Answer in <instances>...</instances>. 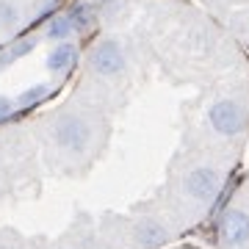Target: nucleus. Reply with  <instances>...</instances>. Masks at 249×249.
<instances>
[{
  "instance_id": "obj_1",
  "label": "nucleus",
  "mask_w": 249,
  "mask_h": 249,
  "mask_svg": "<svg viewBox=\"0 0 249 249\" xmlns=\"http://www.w3.org/2000/svg\"><path fill=\"white\" fill-rule=\"evenodd\" d=\"M53 136H55V142L70 152H86V147H89V142H91L89 124H86V119L78 116V114H61L58 116L55 124H53Z\"/></svg>"
},
{
  "instance_id": "obj_2",
  "label": "nucleus",
  "mask_w": 249,
  "mask_h": 249,
  "mask_svg": "<svg viewBox=\"0 0 249 249\" xmlns=\"http://www.w3.org/2000/svg\"><path fill=\"white\" fill-rule=\"evenodd\" d=\"M208 119H211L216 133L222 136H235L244 127V114H241V106L235 100H216L208 111Z\"/></svg>"
},
{
  "instance_id": "obj_3",
  "label": "nucleus",
  "mask_w": 249,
  "mask_h": 249,
  "mask_svg": "<svg viewBox=\"0 0 249 249\" xmlns=\"http://www.w3.org/2000/svg\"><path fill=\"white\" fill-rule=\"evenodd\" d=\"M124 53L122 47H119V42H114V39H106V42H100L97 47H94V53H91V67H94V72L97 75H106V78H111V75H119V72L124 70Z\"/></svg>"
},
{
  "instance_id": "obj_4",
  "label": "nucleus",
  "mask_w": 249,
  "mask_h": 249,
  "mask_svg": "<svg viewBox=\"0 0 249 249\" xmlns=\"http://www.w3.org/2000/svg\"><path fill=\"white\" fill-rule=\"evenodd\" d=\"M219 186H222V178L211 166H199L186 178V194L194 196V199H202V202L213 199L219 194Z\"/></svg>"
},
{
  "instance_id": "obj_5",
  "label": "nucleus",
  "mask_w": 249,
  "mask_h": 249,
  "mask_svg": "<svg viewBox=\"0 0 249 249\" xmlns=\"http://www.w3.org/2000/svg\"><path fill=\"white\" fill-rule=\"evenodd\" d=\"M219 235L227 247H247L249 244V216L238 208H232L219 222Z\"/></svg>"
},
{
  "instance_id": "obj_6",
  "label": "nucleus",
  "mask_w": 249,
  "mask_h": 249,
  "mask_svg": "<svg viewBox=\"0 0 249 249\" xmlns=\"http://www.w3.org/2000/svg\"><path fill=\"white\" fill-rule=\"evenodd\" d=\"M133 232H136V241L142 244V247H160L163 241L169 238V232H166V227L160 222H155V219H144V222H139L133 227Z\"/></svg>"
},
{
  "instance_id": "obj_7",
  "label": "nucleus",
  "mask_w": 249,
  "mask_h": 249,
  "mask_svg": "<svg viewBox=\"0 0 249 249\" xmlns=\"http://www.w3.org/2000/svg\"><path fill=\"white\" fill-rule=\"evenodd\" d=\"M75 61H78V47L72 45V42H61L53 53L47 55V70L50 72H64V70H70Z\"/></svg>"
},
{
  "instance_id": "obj_8",
  "label": "nucleus",
  "mask_w": 249,
  "mask_h": 249,
  "mask_svg": "<svg viewBox=\"0 0 249 249\" xmlns=\"http://www.w3.org/2000/svg\"><path fill=\"white\" fill-rule=\"evenodd\" d=\"M67 17H70V22H72V28H75V31H86V28L94 22V9H91L89 3H78V6L67 14Z\"/></svg>"
},
{
  "instance_id": "obj_9",
  "label": "nucleus",
  "mask_w": 249,
  "mask_h": 249,
  "mask_svg": "<svg viewBox=\"0 0 249 249\" xmlns=\"http://www.w3.org/2000/svg\"><path fill=\"white\" fill-rule=\"evenodd\" d=\"M47 94H50V83H39V86H31L28 91H22L17 97V103L22 108H28V106H36L39 100H45Z\"/></svg>"
},
{
  "instance_id": "obj_10",
  "label": "nucleus",
  "mask_w": 249,
  "mask_h": 249,
  "mask_svg": "<svg viewBox=\"0 0 249 249\" xmlns=\"http://www.w3.org/2000/svg\"><path fill=\"white\" fill-rule=\"evenodd\" d=\"M75 28H72V22H70V17H55L50 25H47V39H64L67 42V36L72 34Z\"/></svg>"
},
{
  "instance_id": "obj_11",
  "label": "nucleus",
  "mask_w": 249,
  "mask_h": 249,
  "mask_svg": "<svg viewBox=\"0 0 249 249\" xmlns=\"http://www.w3.org/2000/svg\"><path fill=\"white\" fill-rule=\"evenodd\" d=\"M34 47H36V42H25V45L19 42V45L9 47L6 53H0V70H3V67H9L11 61H17V58H22V55H28Z\"/></svg>"
},
{
  "instance_id": "obj_12",
  "label": "nucleus",
  "mask_w": 249,
  "mask_h": 249,
  "mask_svg": "<svg viewBox=\"0 0 249 249\" xmlns=\"http://www.w3.org/2000/svg\"><path fill=\"white\" fill-rule=\"evenodd\" d=\"M0 22H3V25H11V22H17V9L11 6L9 0H0Z\"/></svg>"
},
{
  "instance_id": "obj_13",
  "label": "nucleus",
  "mask_w": 249,
  "mask_h": 249,
  "mask_svg": "<svg viewBox=\"0 0 249 249\" xmlns=\"http://www.w3.org/2000/svg\"><path fill=\"white\" fill-rule=\"evenodd\" d=\"M11 114V100L9 97H0V119H6Z\"/></svg>"
},
{
  "instance_id": "obj_14",
  "label": "nucleus",
  "mask_w": 249,
  "mask_h": 249,
  "mask_svg": "<svg viewBox=\"0 0 249 249\" xmlns=\"http://www.w3.org/2000/svg\"><path fill=\"white\" fill-rule=\"evenodd\" d=\"M0 249H9V247H0Z\"/></svg>"
}]
</instances>
